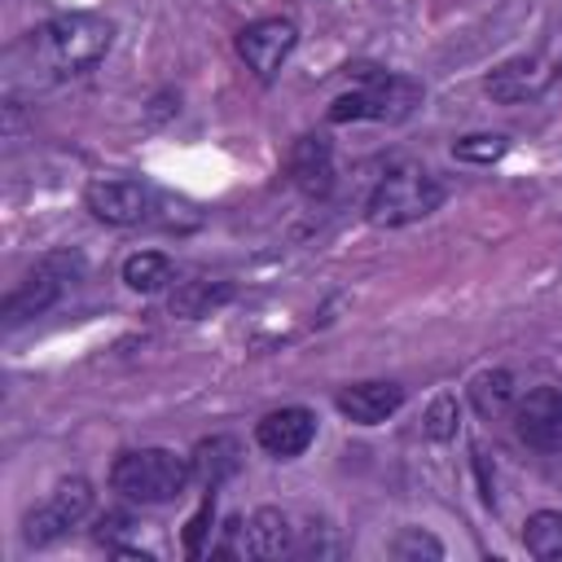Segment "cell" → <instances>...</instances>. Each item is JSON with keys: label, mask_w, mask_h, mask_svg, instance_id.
Returning a JSON list of instances; mask_svg holds the SVG:
<instances>
[{"label": "cell", "mask_w": 562, "mask_h": 562, "mask_svg": "<svg viewBox=\"0 0 562 562\" xmlns=\"http://www.w3.org/2000/svg\"><path fill=\"white\" fill-rule=\"evenodd\" d=\"M110 40H114V26L105 18L61 13L31 35V53L40 61V70H48V75H79V70H92L110 53Z\"/></svg>", "instance_id": "1"}, {"label": "cell", "mask_w": 562, "mask_h": 562, "mask_svg": "<svg viewBox=\"0 0 562 562\" xmlns=\"http://www.w3.org/2000/svg\"><path fill=\"white\" fill-rule=\"evenodd\" d=\"M189 479H193V461L171 448H132L119 452V461L110 465V487L140 505H162L180 496Z\"/></svg>", "instance_id": "2"}, {"label": "cell", "mask_w": 562, "mask_h": 562, "mask_svg": "<svg viewBox=\"0 0 562 562\" xmlns=\"http://www.w3.org/2000/svg\"><path fill=\"white\" fill-rule=\"evenodd\" d=\"M443 202V184L426 171V167H400L391 176H382V184L369 198V224L378 228H404L426 220L435 206Z\"/></svg>", "instance_id": "3"}, {"label": "cell", "mask_w": 562, "mask_h": 562, "mask_svg": "<svg viewBox=\"0 0 562 562\" xmlns=\"http://www.w3.org/2000/svg\"><path fill=\"white\" fill-rule=\"evenodd\" d=\"M422 105V83L413 79H400V75H369L364 88L338 97L329 105V119L334 123H347V119H378V123H400L408 119L413 110Z\"/></svg>", "instance_id": "4"}, {"label": "cell", "mask_w": 562, "mask_h": 562, "mask_svg": "<svg viewBox=\"0 0 562 562\" xmlns=\"http://www.w3.org/2000/svg\"><path fill=\"white\" fill-rule=\"evenodd\" d=\"M92 509V483L88 479H61L53 492H48V501L40 505V509H31L26 514V544H48V540H57L61 531H70L83 514Z\"/></svg>", "instance_id": "5"}, {"label": "cell", "mask_w": 562, "mask_h": 562, "mask_svg": "<svg viewBox=\"0 0 562 562\" xmlns=\"http://www.w3.org/2000/svg\"><path fill=\"white\" fill-rule=\"evenodd\" d=\"M294 44H299V26L290 18H259L237 35V53L259 79H272L281 61L294 53Z\"/></svg>", "instance_id": "6"}, {"label": "cell", "mask_w": 562, "mask_h": 562, "mask_svg": "<svg viewBox=\"0 0 562 562\" xmlns=\"http://www.w3.org/2000/svg\"><path fill=\"white\" fill-rule=\"evenodd\" d=\"M518 439L536 452H558L562 448V391L558 386H536L518 400L514 413Z\"/></svg>", "instance_id": "7"}, {"label": "cell", "mask_w": 562, "mask_h": 562, "mask_svg": "<svg viewBox=\"0 0 562 562\" xmlns=\"http://www.w3.org/2000/svg\"><path fill=\"white\" fill-rule=\"evenodd\" d=\"M255 439H259V448L268 457H281V461L303 457L312 448V439H316V413L312 408H299V404L294 408H277V413H268L259 422Z\"/></svg>", "instance_id": "8"}, {"label": "cell", "mask_w": 562, "mask_h": 562, "mask_svg": "<svg viewBox=\"0 0 562 562\" xmlns=\"http://www.w3.org/2000/svg\"><path fill=\"white\" fill-rule=\"evenodd\" d=\"M83 198L88 211L105 224H140L149 211V193L136 180H92Z\"/></svg>", "instance_id": "9"}, {"label": "cell", "mask_w": 562, "mask_h": 562, "mask_svg": "<svg viewBox=\"0 0 562 562\" xmlns=\"http://www.w3.org/2000/svg\"><path fill=\"white\" fill-rule=\"evenodd\" d=\"M549 79H553V70L540 57H514L501 70L487 75V97L501 101V105H518V101L540 97L549 88Z\"/></svg>", "instance_id": "10"}, {"label": "cell", "mask_w": 562, "mask_h": 562, "mask_svg": "<svg viewBox=\"0 0 562 562\" xmlns=\"http://www.w3.org/2000/svg\"><path fill=\"white\" fill-rule=\"evenodd\" d=\"M334 404L356 426H378V422H386L404 404V391L395 382H351V386H342L334 395Z\"/></svg>", "instance_id": "11"}, {"label": "cell", "mask_w": 562, "mask_h": 562, "mask_svg": "<svg viewBox=\"0 0 562 562\" xmlns=\"http://www.w3.org/2000/svg\"><path fill=\"white\" fill-rule=\"evenodd\" d=\"M290 176L303 193H329L334 184V162H329V140L325 136H303L290 149Z\"/></svg>", "instance_id": "12"}, {"label": "cell", "mask_w": 562, "mask_h": 562, "mask_svg": "<svg viewBox=\"0 0 562 562\" xmlns=\"http://www.w3.org/2000/svg\"><path fill=\"white\" fill-rule=\"evenodd\" d=\"M193 474L215 492L228 474H237V465H241V443L237 439H228V435H211V439H202L198 448H193Z\"/></svg>", "instance_id": "13"}, {"label": "cell", "mask_w": 562, "mask_h": 562, "mask_svg": "<svg viewBox=\"0 0 562 562\" xmlns=\"http://www.w3.org/2000/svg\"><path fill=\"white\" fill-rule=\"evenodd\" d=\"M290 518L281 509H255V518L246 522V553L250 558H285L290 553Z\"/></svg>", "instance_id": "14"}, {"label": "cell", "mask_w": 562, "mask_h": 562, "mask_svg": "<svg viewBox=\"0 0 562 562\" xmlns=\"http://www.w3.org/2000/svg\"><path fill=\"white\" fill-rule=\"evenodd\" d=\"M470 404L479 417H501L514 404V373L509 369H483L470 382Z\"/></svg>", "instance_id": "15"}, {"label": "cell", "mask_w": 562, "mask_h": 562, "mask_svg": "<svg viewBox=\"0 0 562 562\" xmlns=\"http://www.w3.org/2000/svg\"><path fill=\"white\" fill-rule=\"evenodd\" d=\"M522 544L540 562H562V509H540L522 522Z\"/></svg>", "instance_id": "16"}, {"label": "cell", "mask_w": 562, "mask_h": 562, "mask_svg": "<svg viewBox=\"0 0 562 562\" xmlns=\"http://www.w3.org/2000/svg\"><path fill=\"white\" fill-rule=\"evenodd\" d=\"M123 281L132 290H140V294H154V290H162L171 281V259L158 255V250H140V255H132L123 263Z\"/></svg>", "instance_id": "17"}, {"label": "cell", "mask_w": 562, "mask_h": 562, "mask_svg": "<svg viewBox=\"0 0 562 562\" xmlns=\"http://www.w3.org/2000/svg\"><path fill=\"white\" fill-rule=\"evenodd\" d=\"M53 299H57V281H53L48 272H35V277H31L22 290H13V294L4 299V316H9V321L35 316V312H44Z\"/></svg>", "instance_id": "18"}, {"label": "cell", "mask_w": 562, "mask_h": 562, "mask_svg": "<svg viewBox=\"0 0 562 562\" xmlns=\"http://www.w3.org/2000/svg\"><path fill=\"white\" fill-rule=\"evenodd\" d=\"M233 290L228 285H211V281H180V290L171 294V312L180 316H206L211 307H220Z\"/></svg>", "instance_id": "19"}, {"label": "cell", "mask_w": 562, "mask_h": 562, "mask_svg": "<svg viewBox=\"0 0 562 562\" xmlns=\"http://www.w3.org/2000/svg\"><path fill=\"white\" fill-rule=\"evenodd\" d=\"M457 422H461L457 400H452V395H439V400H430V408H426V417H422V430H426V439L443 443V439L457 435Z\"/></svg>", "instance_id": "20"}, {"label": "cell", "mask_w": 562, "mask_h": 562, "mask_svg": "<svg viewBox=\"0 0 562 562\" xmlns=\"http://www.w3.org/2000/svg\"><path fill=\"white\" fill-rule=\"evenodd\" d=\"M505 149H509V140H505V136H487V132H483V136H461V140L452 145V154L465 158V162H496Z\"/></svg>", "instance_id": "21"}, {"label": "cell", "mask_w": 562, "mask_h": 562, "mask_svg": "<svg viewBox=\"0 0 562 562\" xmlns=\"http://www.w3.org/2000/svg\"><path fill=\"white\" fill-rule=\"evenodd\" d=\"M211 514H215V496H206L202 509H198V514L189 518V527H184V549H189V558L202 553V536H206V527H211Z\"/></svg>", "instance_id": "22"}, {"label": "cell", "mask_w": 562, "mask_h": 562, "mask_svg": "<svg viewBox=\"0 0 562 562\" xmlns=\"http://www.w3.org/2000/svg\"><path fill=\"white\" fill-rule=\"evenodd\" d=\"M439 558L443 549H439V540H430V536H422V531H404L400 540H395V558Z\"/></svg>", "instance_id": "23"}, {"label": "cell", "mask_w": 562, "mask_h": 562, "mask_svg": "<svg viewBox=\"0 0 562 562\" xmlns=\"http://www.w3.org/2000/svg\"><path fill=\"white\" fill-rule=\"evenodd\" d=\"M553 79H558V83H562V66H558V70H553Z\"/></svg>", "instance_id": "24"}]
</instances>
